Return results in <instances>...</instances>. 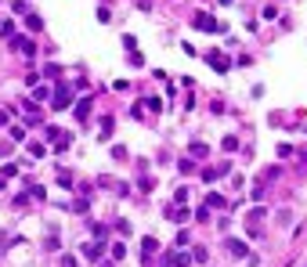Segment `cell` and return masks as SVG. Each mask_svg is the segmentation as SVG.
I'll list each match as a JSON object with an SVG mask.
<instances>
[{
	"mask_svg": "<svg viewBox=\"0 0 307 267\" xmlns=\"http://www.w3.org/2000/svg\"><path fill=\"white\" fill-rule=\"evenodd\" d=\"M210 65H213V69H217V72H220V76H224V72L231 69V62H228V58H224V54H220V51H210Z\"/></svg>",
	"mask_w": 307,
	"mask_h": 267,
	"instance_id": "cell-7",
	"label": "cell"
},
{
	"mask_svg": "<svg viewBox=\"0 0 307 267\" xmlns=\"http://www.w3.org/2000/svg\"><path fill=\"white\" fill-rule=\"evenodd\" d=\"M25 25H29L33 33H40V29H44V18L36 15V11H29V15H25Z\"/></svg>",
	"mask_w": 307,
	"mask_h": 267,
	"instance_id": "cell-13",
	"label": "cell"
},
{
	"mask_svg": "<svg viewBox=\"0 0 307 267\" xmlns=\"http://www.w3.org/2000/svg\"><path fill=\"white\" fill-rule=\"evenodd\" d=\"M11 51H22L25 58H33V54H36V43H33V36H22V33H15V36H11Z\"/></svg>",
	"mask_w": 307,
	"mask_h": 267,
	"instance_id": "cell-3",
	"label": "cell"
},
{
	"mask_svg": "<svg viewBox=\"0 0 307 267\" xmlns=\"http://www.w3.org/2000/svg\"><path fill=\"white\" fill-rule=\"evenodd\" d=\"M177 166H181V173H195V170H199V163H195V159H181Z\"/></svg>",
	"mask_w": 307,
	"mask_h": 267,
	"instance_id": "cell-19",
	"label": "cell"
},
{
	"mask_svg": "<svg viewBox=\"0 0 307 267\" xmlns=\"http://www.w3.org/2000/svg\"><path fill=\"white\" fill-rule=\"evenodd\" d=\"M98 22H112V11H109V7H105V4H101V7H98Z\"/></svg>",
	"mask_w": 307,
	"mask_h": 267,
	"instance_id": "cell-31",
	"label": "cell"
},
{
	"mask_svg": "<svg viewBox=\"0 0 307 267\" xmlns=\"http://www.w3.org/2000/svg\"><path fill=\"white\" fill-rule=\"evenodd\" d=\"M166 217H170L174 224H184V220H188L192 213H188V209H184V206H170V209H166Z\"/></svg>",
	"mask_w": 307,
	"mask_h": 267,
	"instance_id": "cell-9",
	"label": "cell"
},
{
	"mask_svg": "<svg viewBox=\"0 0 307 267\" xmlns=\"http://www.w3.org/2000/svg\"><path fill=\"white\" fill-rule=\"evenodd\" d=\"M123 47H127V54H134V47H137V40H134V36H130V33L123 36Z\"/></svg>",
	"mask_w": 307,
	"mask_h": 267,
	"instance_id": "cell-33",
	"label": "cell"
},
{
	"mask_svg": "<svg viewBox=\"0 0 307 267\" xmlns=\"http://www.w3.org/2000/svg\"><path fill=\"white\" fill-rule=\"evenodd\" d=\"M22 4H25V0H22Z\"/></svg>",
	"mask_w": 307,
	"mask_h": 267,
	"instance_id": "cell-40",
	"label": "cell"
},
{
	"mask_svg": "<svg viewBox=\"0 0 307 267\" xmlns=\"http://www.w3.org/2000/svg\"><path fill=\"white\" fill-rule=\"evenodd\" d=\"M29 152L36 155V159H44V155H47V148H44V144H40V141H29Z\"/></svg>",
	"mask_w": 307,
	"mask_h": 267,
	"instance_id": "cell-21",
	"label": "cell"
},
{
	"mask_svg": "<svg viewBox=\"0 0 307 267\" xmlns=\"http://www.w3.org/2000/svg\"><path fill=\"white\" fill-rule=\"evenodd\" d=\"M80 249H83V256H87V260H105V246H101V242H83L80 246Z\"/></svg>",
	"mask_w": 307,
	"mask_h": 267,
	"instance_id": "cell-5",
	"label": "cell"
},
{
	"mask_svg": "<svg viewBox=\"0 0 307 267\" xmlns=\"http://www.w3.org/2000/svg\"><path fill=\"white\" fill-rule=\"evenodd\" d=\"M44 249H47V253H58V249H62V238H58V235H47V238H44Z\"/></svg>",
	"mask_w": 307,
	"mask_h": 267,
	"instance_id": "cell-14",
	"label": "cell"
},
{
	"mask_svg": "<svg viewBox=\"0 0 307 267\" xmlns=\"http://www.w3.org/2000/svg\"><path fill=\"white\" fill-rule=\"evenodd\" d=\"M206 256H210V253L202 249V246H195V249H192V260H195V264H206Z\"/></svg>",
	"mask_w": 307,
	"mask_h": 267,
	"instance_id": "cell-20",
	"label": "cell"
},
{
	"mask_svg": "<svg viewBox=\"0 0 307 267\" xmlns=\"http://www.w3.org/2000/svg\"><path fill=\"white\" fill-rule=\"evenodd\" d=\"M0 191H4V177H0Z\"/></svg>",
	"mask_w": 307,
	"mask_h": 267,
	"instance_id": "cell-39",
	"label": "cell"
},
{
	"mask_svg": "<svg viewBox=\"0 0 307 267\" xmlns=\"http://www.w3.org/2000/svg\"><path fill=\"white\" fill-rule=\"evenodd\" d=\"M112 159H119V163L127 159V148H123V144H112Z\"/></svg>",
	"mask_w": 307,
	"mask_h": 267,
	"instance_id": "cell-34",
	"label": "cell"
},
{
	"mask_svg": "<svg viewBox=\"0 0 307 267\" xmlns=\"http://www.w3.org/2000/svg\"><path fill=\"white\" fill-rule=\"evenodd\" d=\"M87 206H90V199H83V195L72 202V209H76V213H87Z\"/></svg>",
	"mask_w": 307,
	"mask_h": 267,
	"instance_id": "cell-26",
	"label": "cell"
},
{
	"mask_svg": "<svg viewBox=\"0 0 307 267\" xmlns=\"http://www.w3.org/2000/svg\"><path fill=\"white\" fill-rule=\"evenodd\" d=\"M264 217H267V209H264V206H253V209H249V213H246V224L253 227L257 220H264Z\"/></svg>",
	"mask_w": 307,
	"mask_h": 267,
	"instance_id": "cell-10",
	"label": "cell"
},
{
	"mask_svg": "<svg viewBox=\"0 0 307 267\" xmlns=\"http://www.w3.org/2000/svg\"><path fill=\"white\" fill-rule=\"evenodd\" d=\"M69 144H72V137H69V134L62 130V137H58V141H54V152H65V148H69Z\"/></svg>",
	"mask_w": 307,
	"mask_h": 267,
	"instance_id": "cell-17",
	"label": "cell"
},
{
	"mask_svg": "<svg viewBox=\"0 0 307 267\" xmlns=\"http://www.w3.org/2000/svg\"><path fill=\"white\" fill-rule=\"evenodd\" d=\"M51 98V87H36V94H33V101H47Z\"/></svg>",
	"mask_w": 307,
	"mask_h": 267,
	"instance_id": "cell-30",
	"label": "cell"
},
{
	"mask_svg": "<svg viewBox=\"0 0 307 267\" xmlns=\"http://www.w3.org/2000/svg\"><path fill=\"white\" fill-rule=\"evenodd\" d=\"M62 267H80V260H76L72 253H65V256H62Z\"/></svg>",
	"mask_w": 307,
	"mask_h": 267,
	"instance_id": "cell-36",
	"label": "cell"
},
{
	"mask_svg": "<svg viewBox=\"0 0 307 267\" xmlns=\"http://www.w3.org/2000/svg\"><path fill=\"white\" fill-rule=\"evenodd\" d=\"M195 220H199V224H206V220H210V209L206 206H199V209H195V213H192Z\"/></svg>",
	"mask_w": 307,
	"mask_h": 267,
	"instance_id": "cell-27",
	"label": "cell"
},
{
	"mask_svg": "<svg viewBox=\"0 0 307 267\" xmlns=\"http://www.w3.org/2000/svg\"><path fill=\"white\" fill-rule=\"evenodd\" d=\"M0 36H7V40L15 36V18H7V22H0Z\"/></svg>",
	"mask_w": 307,
	"mask_h": 267,
	"instance_id": "cell-16",
	"label": "cell"
},
{
	"mask_svg": "<svg viewBox=\"0 0 307 267\" xmlns=\"http://www.w3.org/2000/svg\"><path fill=\"white\" fill-rule=\"evenodd\" d=\"M224 249L235 256V260H246V242L242 238H224Z\"/></svg>",
	"mask_w": 307,
	"mask_h": 267,
	"instance_id": "cell-6",
	"label": "cell"
},
{
	"mask_svg": "<svg viewBox=\"0 0 307 267\" xmlns=\"http://www.w3.org/2000/svg\"><path fill=\"white\" fill-rule=\"evenodd\" d=\"M163 264H166V267H188V264H192V253L174 249V253H166V256H163Z\"/></svg>",
	"mask_w": 307,
	"mask_h": 267,
	"instance_id": "cell-4",
	"label": "cell"
},
{
	"mask_svg": "<svg viewBox=\"0 0 307 267\" xmlns=\"http://www.w3.org/2000/svg\"><path fill=\"white\" fill-rule=\"evenodd\" d=\"M155 249H159V242H155L152 235H145V238H141V253H145V256H155Z\"/></svg>",
	"mask_w": 307,
	"mask_h": 267,
	"instance_id": "cell-11",
	"label": "cell"
},
{
	"mask_svg": "<svg viewBox=\"0 0 307 267\" xmlns=\"http://www.w3.org/2000/svg\"><path fill=\"white\" fill-rule=\"evenodd\" d=\"M220 148H224V152H235V148H239V137H224V141H220Z\"/></svg>",
	"mask_w": 307,
	"mask_h": 267,
	"instance_id": "cell-24",
	"label": "cell"
},
{
	"mask_svg": "<svg viewBox=\"0 0 307 267\" xmlns=\"http://www.w3.org/2000/svg\"><path fill=\"white\" fill-rule=\"evenodd\" d=\"M0 177H18V163H4V170H0Z\"/></svg>",
	"mask_w": 307,
	"mask_h": 267,
	"instance_id": "cell-18",
	"label": "cell"
},
{
	"mask_svg": "<svg viewBox=\"0 0 307 267\" xmlns=\"http://www.w3.org/2000/svg\"><path fill=\"white\" fill-rule=\"evenodd\" d=\"M90 105H94V98H83L76 105V119H90Z\"/></svg>",
	"mask_w": 307,
	"mask_h": 267,
	"instance_id": "cell-12",
	"label": "cell"
},
{
	"mask_svg": "<svg viewBox=\"0 0 307 267\" xmlns=\"http://www.w3.org/2000/svg\"><path fill=\"white\" fill-rule=\"evenodd\" d=\"M137 7H141V11H148V7H152V0H137Z\"/></svg>",
	"mask_w": 307,
	"mask_h": 267,
	"instance_id": "cell-37",
	"label": "cell"
},
{
	"mask_svg": "<svg viewBox=\"0 0 307 267\" xmlns=\"http://www.w3.org/2000/svg\"><path fill=\"white\" fill-rule=\"evenodd\" d=\"M192 155H195V159H202V155H206V144H202V141H192Z\"/></svg>",
	"mask_w": 307,
	"mask_h": 267,
	"instance_id": "cell-25",
	"label": "cell"
},
{
	"mask_svg": "<svg viewBox=\"0 0 307 267\" xmlns=\"http://www.w3.org/2000/svg\"><path fill=\"white\" fill-rule=\"evenodd\" d=\"M109 238V227L105 224H94V242H105Z\"/></svg>",
	"mask_w": 307,
	"mask_h": 267,
	"instance_id": "cell-22",
	"label": "cell"
},
{
	"mask_svg": "<svg viewBox=\"0 0 307 267\" xmlns=\"http://www.w3.org/2000/svg\"><path fill=\"white\" fill-rule=\"evenodd\" d=\"M163 267H166V264H163Z\"/></svg>",
	"mask_w": 307,
	"mask_h": 267,
	"instance_id": "cell-41",
	"label": "cell"
},
{
	"mask_svg": "<svg viewBox=\"0 0 307 267\" xmlns=\"http://www.w3.org/2000/svg\"><path fill=\"white\" fill-rule=\"evenodd\" d=\"M145 105H148V108H152V112H163V108H166V105H163V101H159V98H148V101H145Z\"/></svg>",
	"mask_w": 307,
	"mask_h": 267,
	"instance_id": "cell-32",
	"label": "cell"
},
{
	"mask_svg": "<svg viewBox=\"0 0 307 267\" xmlns=\"http://www.w3.org/2000/svg\"><path fill=\"white\" fill-rule=\"evenodd\" d=\"M123 256H127V242H112V264L123 260Z\"/></svg>",
	"mask_w": 307,
	"mask_h": 267,
	"instance_id": "cell-15",
	"label": "cell"
},
{
	"mask_svg": "<svg viewBox=\"0 0 307 267\" xmlns=\"http://www.w3.org/2000/svg\"><path fill=\"white\" fill-rule=\"evenodd\" d=\"M174 202H177V206H184V202H188V188H177V191H174Z\"/></svg>",
	"mask_w": 307,
	"mask_h": 267,
	"instance_id": "cell-29",
	"label": "cell"
},
{
	"mask_svg": "<svg viewBox=\"0 0 307 267\" xmlns=\"http://www.w3.org/2000/svg\"><path fill=\"white\" fill-rule=\"evenodd\" d=\"M7 116H11V112H0V126H4V123H7Z\"/></svg>",
	"mask_w": 307,
	"mask_h": 267,
	"instance_id": "cell-38",
	"label": "cell"
},
{
	"mask_svg": "<svg viewBox=\"0 0 307 267\" xmlns=\"http://www.w3.org/2000/svg\"><path fill=\"white\" fill-rule=\"evenodd\" d=\"M7 134H11V141H25V126H11Z\"/></svg>",
	"mask_w": 307,
	"mask_h": 267,
	"instance_id": "cell-28",
	"label": "cell"
},
{
	"mask_svg": "<svg viewBox=\"0 0 307 267\" xmlns=\"http://www.w3.org/2000/svg\"><path fill=\"white\" fill-rule=\"evenodd\" d=\"M112 126H116V123H112V116H105V119H101V137H109V134H112Z\"/></svg>",
	"mask_w": 307,
	"mask_h": 267,
	"instance_id": "cell-23",
	"label": "cell"
},
{
	"mask_svg": "<svg viewBox=\"0 0 307 267\" xmlns=\"http://www.w3.org/2000/svg\"><path fill=\"white\" fill-rule=\"evenodd\" d=\"M206 209H228V199L220 195V191H210L206 195Z\"/></svg>",
	"mask_w": 307,
	"mask_h": 267,
	"instance_id": "cell-8",
	"label": "cell"
},
{
	"mask_svg": "<svg viewBox=\"0 0 307 267\" xmlns=\"http://www.w3.org/2000/svg\"><path fill=\"white\" fill-rule=\"evenodd\" d=\"M69 105H72V87L58 83V87H54V94H51V108H54V112H65Z\"/></svg>",
	"mask_w": 307,
	"mask_h": 267,
	"instance_id": "cell-1",
	"label": "cell"
},
{
	"mask_svg": "<svg viewBox=\"0 0 307 267\" xmlns=\"http://www.w3.org/2000/svg\"><path fill=\"white\" fill-rule=\"evenodd\" d=\"M44 76H51V80H58V76H62V65H47V69H44Z\"/></svg>",
	"mask_w": 307,
	"mask_h": 267,
	"instance_id": "cell-35",
	"label": "cell"
},
{
	"mask_svg": "<svg viewBox=\"0 0 307 267\" xmlns=\"http://www.w3.org/2000/svg\"><path fill=\"white\" fill-rule=\"evenodd\" d=\"M192 25H195V29H202V33H220V29H224V25L213 22V15H206V11L192 15Z\"/></svg>",
	"mask_w": 307,
	"mask_h": 267,
	"instance_id": "cell-2",
	"label": "cell"
}]
</instances>
